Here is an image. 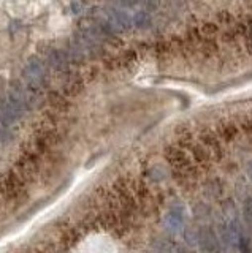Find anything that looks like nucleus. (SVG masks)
Here are the masks:
<instances>
[{"mask_svg": "<svg viewBox=\"0 0 252 253\" xmlns=\"http://www.w3.org/2000/svg\"><path fill=\"white\" fill-rule=\"evenodd\" d=\"M76 253H116V250L108 237L92 236L78 245Z\"/></svg>", "mask_w": 252, "mask_h": 253, "instance_id": "f257e3e1", "label": "nucleus"}, {"mask_svg": "<svg viewBox=\"0 0 252 253\" xmlns=\"http://www.w3.org/2000/svg\"><path fill=\"white\" fill-rule=\"evenodd\" d=\"M202 250L204 253H219V242L214 231L206 228L202 233Z\"/></svg>", "mask_w": 252, "mask_h": 253, "instance_id": "f03ea898", "label": "nucleus"}, {"mask_svg": "<svg viewBox=\"0 0 252 253\" xmlns=\"http://www.w3.org/2000/svg\"><path fill=\"white\" fill-rule=\"evenodd\" d=\"M243 217L246 220L248 226L252 229V198H246L243 203Z\"/></svg>", "mask_w": 252, "mask_h": 253, "instance_id": "7ed1b4c3", "label": "nucleus"}, {"mask_svg": "<svg viewBox=\"0 0 252 253\" xmlns=\"http://www.w3.org/2000/svg\"><path fill=\"white\" fill-rule=\"evenodd\" d=\"M222 136L227 139V141H230L236 136V126L233 124H225L222 126Z\"/></svg>", "mask_w": 252, "mask_h": 253, "instance_id": "20e7f679", "label": "nucleus"}, {"mask_svg": "<svg viewBox=\"0 0 252 253\" xmlns=\"http://www.w3.org/2000/svg\"><path fill=\"white\" fill-rule=\"evenodd\" d=\"M244 130H246V131H249V133H252V119H249V121L248 122H244Z\"/></svg>", "mask_w": 252, "mask_h": 253, "instance_id": "39448f33", "label": "nucleus"}, {"mask_svg": "<svg viewBox=\"0 0 252 253\" xmlns=\"http://www.w3.org/2000/svg\"><path fill=\"white\" fill-rule=\"evenodd\" d=\"M248 174H249V177L252 179V160H251L249 165H248Z\"/></svg>", "mask_w": 252, "mask_h": 253, "instance_id": "423d86ee", "label": "nucleus"}]
</instances>
